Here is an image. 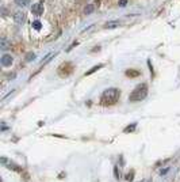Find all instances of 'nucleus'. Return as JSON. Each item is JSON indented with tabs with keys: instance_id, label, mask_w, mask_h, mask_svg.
<instances>
[{
	"instance_id": "nucleus-8",
	"label": "nucleus",
	"mask_w": 180,
	"mask_h": 182,
	"mask_svg": "<svg viewBox=\"0 0 180 182\" xmlns=\"http://www.w3.org/2000/svg\"><path fill=\"white\" fill-rule=\"evenodd\" d=\"M8 48H9L8 39L5 38V37H3V38H1V49H3V50H5V49H8Z\"/></svg>"
},
{
	"instance_id": "nucleus-11",
	"label": "nucleus",
	"mask_w": 180,
	"mask_h": 182,
	"mask_svg": "<svg viewBox=\"0 0 180 182\" xmlns=\"http://www.w3.org/2000/svg\"><path fill=\"white\" fill-rule=\"evenodd\" d=\"M126 75H127V76H131V77L138 76V75H140V71H134V69H129V71H126Z\"/></svg>"
},
{
	"instance_id": "nucleus-16",
	"label": "nucleus",
	"mask_w": 180,
	"mask_h": 182,
	"mask_svg": "<svg viewBox=\"0 0 180 182\" xmlns=\"http://www.w3.org/2000/svg\"><path fill=\"white\" fill-rule=\"evenodd\" d=\"M117 167H118V166H117ZM117 167H115V170H114V172H115V177H117V178H119V170H118V168H117Z\"/></svg>"
},
{
	"instance_id": "nucleus-6",
	"label": "nucleus",
	"mask_w": 180,
	"mask_h": 182,
	"mask_svg": "<svg viewBox=\"0 0 180 182\" xmlns=\"http://www.w3.org/2000/svg\"><path fill=\"white\" fill-rule=\"evenodd\" d=\"M118 26H119L118 20H111V22H107V23L104 24L106 29H115V27H118Z\"/></svg>"
},
{
	"instance_id": "nucleus-7",
	"label": "nucleus",
	"mask_w": 180,
	"mask_h": 182,
	"mask_svg": "<svg viewBox=\"0 0 180 182\" xmlns=\"http://www.w3.org/2000/svg\"><path fill=\"white\" fill-rule=\"evenodd\" d=\"M94 10H95V4H88L84 8V14L85 15H90V14H92V12H94Z\"/></svg>"
},
{
	"instance_id": "nucleus-13",
	"label": "nucleus",
	"mask_w": 180,
	"mask_h": 182,
	"mask_svg": "<svg viewBox=\"0 0 180 182\" xmlns=\"http://www.w3.org/2000/svg\"><path fill=\"white\" fill-rule=\"evenodd\" d=\"M26 60H27V61L35 60V53H27V54H26Z\"/></svg>"
},
{
	"instance_id": "nucleus-14",
	"label": "nucleus",
	"mask_w": 180,
	"mask_h": 182,
	"mask_svg": "<svg viewBox=\"0 0 180 182\" xmlns=\"http://www.w3.org/2000/svg\"><path fill=\"white\" fill-rule=\"evenodd\" d=\"M136 126H137V124L134 122V124H131L130 126H127V128H125V132H126V133H127V132H133V130L136 129Z\"/></svg>"
},
{
	"instance_id": "nucleus-10",
	"label": "nucleus",
	"mask_w": 180,
	"mask_h": 182,
	"mask_svg": "<svg viewBox=\"0 0 180 182\" xmlns=\"http://www.w3.org/2000/svg\"><path fill=\"white\" fill-rule=\"evenodd\" d=\"M15 3H16V5H19V7H24V5L30 4V0H15Z\"/></svg>"
},
{
	"instance_id": "nucleus-4",
	"label": "nucleus",
	"mask_w": 180,
	"mask_h": 182,
	"mask_svg": "<svg viewBox=\"0 0 180 182\" xmlns=\"http://www.w3.org/2000/svg\"><path fill=\"white\" fill-rule=\"evenodd\" d=\"M14 20L16 24H23L26 22V14L23 11H16L14 14Z\"/></svg>"
},
{
	"instance_id": "nucleus-15",
	"label": "nucleus",
	"mask_w": 180,
	"mask_h": 182,
	"mask_svg": "<svg viewBox=\"0 0 180 182\" xmlns=\"http://www.w3.org/2000/svg\"><path fill=\"white\" fill-rule=\"evenodd\" d=\"M126 4H127V0H119V5L121 7H125Z\"/></svg>"
},
{
	"instance_id": "nucleus-3",
	"label": "nucleus",
	"mask_w": 180,
	"mask_h": 182,
	"mask_svg": "<svg viewBox=\"0 0 180 182\" xmlns=\"http://www.w3.org/2000/svg\"><path fill=\"white\" fill-rule=\"evenodd\" d=\"M31 12H33L34 15H37V16H41L43 12V3L42 1H38V3L31 5Z\"/></svg>"
},
{
	"instance_id": "nucleus-1",
	"label": "nucleus",
	"mask_w": 180,
	"mask_h": 182,
	"mask_svg": "<svg viewBox=\"0 0 180 182\" xmlns=\"http://www.w3.org/2000/svg\"><path fill=\"white\" fill-rule=\"evenodd\" d=\"M119 96H121V91L118 88H107L102 94V96H100V102L103 105H107V106L114 105V103L118 102Z\"/></svg>"
},
{
	"instance_id": "nucleus-17",
	"label": "nucleus",
	"mask_w": 180,
	"mask_h": 182,
	"mask_svg": "<svg viewBox=\"0 0 180 182\" xmlns=\"http://www.w3.org/2000/svg\"><path fill=\"white\" fill-rule=\"evenodd\" d=\"M133 172H130V174H127V175H126V179H127V181H131L133 179Z\"/></svg>"
},
{
	"instance_id": "nucleus-2",
	"label": "nucleus",
	"mask_w": 180,
	"mask_h": 182,
	"mask_svg": "<svg viewBox=\"0 0 180 182\" xmlns=\"http://www.w3.org/2000/svg\"><path fill=\"white\" fill-rule=\"evenodd\" d=\"M146 95H148V86L146 84H140V86H137L131 91V94L129 96V101L130 102H140Z\"/></svg>"
},
{
	"instance_id": "nucleus-5",
	"label": "nucleus",
	"mask_w": 180,
	"mask_h": 182,
	"mask_svg": "<svg viewBox=\"0 0 180 182\" xmlns=\"http://www.w3.org/2000/svg\"><path fill=\"white\" fill-rule=\"evenodd\" d=\"M12 61H14V58H12L11 54H4V56L1 57V65H3V67H9V65L12 64Z\"/></svg>"
},
{
	"instance_id": "nucleus-9",
	"label": "nucleus",
	"mask_w": 180,
	"mask_h": 182,
	"mask_svg": "<svg viewBox=\"0 0 180 182\" xmlns=\"http://www.w3.org/2000/svg\"><path fill=\"white\" fill-rule=\"evenodd\" d=\"M102 67H103V64H99V65H96V67H92L88 72H85V76H88V75H91V73H94L95 71H98V69H100Z\"/></svg>"
},
{
	"instance_id": "nucleus-12",
	"label": "nucleus",
	"mask_w": 180,
	"mask_h": 182,
	"mask_svg": "<svg viewBox=\"0 0 180 182\" xmlns=\"http://www.w3.org/2000/svg\"><path fill=\"white\" fill-rule=\"evenodd\" d=\"M33 27L35 30H41V27H42V23H41L39 20H34V22H33Z\"/></svg>"
}]
</instances>
